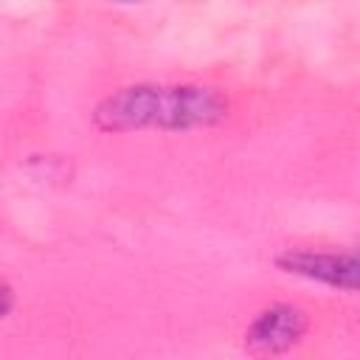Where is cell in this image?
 Returning <instances> with one entry per match:
<instances>
[{"mask_svg": "<svg viewBox=\"0 0 360 360\" xmlns=\"http://www.w3.org/2000/svg\"><path fill=\"white\" fill-rule=\"evenodd\" d=\"M228 112V98L208 84H129L96 104L93 124L104 132H186L217 127Z\"/></svg>", "mask_w": 360, "mask_h": 360, "instance_id": "obj_1", "label": "cell"}, {"mask_svg": "<svg viewBox=\"0 0 360 360\" xmlns=\"http://www.w3.org/2000/svg\"><path fill=\"white\" fill-rule=\"evenodd\" d=\"M276 264L284 273L360 292V250H284Z\"/></svg>", "mask_w": 360, "mask_h": 360, "instance_id": "obj_2", "label": "cell"}, {"mask_svg": "<svg viewBox=\"0 0 360 360\" xmlns=\"http://www.w3.org/2000/svg\"><path fill=\"white\" fill-rule=\"evenodd\" d=\"M307 326H309V318L301 307L273 304L250 321V326L245 332V349L256 357L284 354L301 343V338L307 335Z\"/></svg>", "mask_w": 360, "mask_h": 360, "instance_id": "obj_3", "label": "cell"}, {"mask_svg": "<svg viewBox=\"0 0 360 360\" xmlns=\"http://www.w3.org/2000/svg\"><path fill=\"white\" fill-rule=\"evenodd\" d=\"M0 295H3V309H0V315H3V318H8V312H11V301H14V292H11L8 281L3 284V292H0Z\"/></svg>", "mask_w": 360, "mask_h": 360, "instance_id": "obj_4", "label": "cell"}, {"mask_svg": "<svg viewBox=\"0 0 360 360\" xmlns=\"http://www.w3.org/2000/svg\"><path fill=\"white\" fill-rule=\"evenodd\" d=\"M118 3H132V0H118Z\"/></svg>", "mask_w": 360, "mask_h": 360, "instance_id": "obj_5", "label": "cell"}]
</instances>
